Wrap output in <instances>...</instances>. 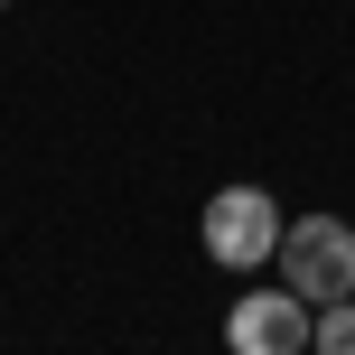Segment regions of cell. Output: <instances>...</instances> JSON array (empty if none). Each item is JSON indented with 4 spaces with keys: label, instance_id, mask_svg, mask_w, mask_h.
<instances>
[{
    "label": "cell",
    "instance_id": "1",
    "mask_svg": "<svg viewBox=\"0 0 355 355\" xmlns=\"http://www.w3.org/2000/svg\"><path fill=\"white\" fill-rule=\"evenodd\" d=\"M271 262H281V290H300L309 309L355 300V225L346 215H290Z\"/></svg>",
    "mask_w": 355,
    "mask_h": 355
},
{
    "label": "cell",
    "instance_id": "2",
    "mask_svg": "<svg viewBox=\"0 0 355 355\" xmlns=\"http://www.w3.org/2000/svg\"><path fill=\"white\" fill-rule=\"evenodd\" d=\"M196 243H206V262H225V271H262L271 252H281V206H271V187H252V178L215 187L206 215H196Z\"/></svg>",
    "mask_w": 355,
    "mask_h": 355
},
{
    "label": "cell",
    "instance_id": "3",
    "mask_svg": "<svg viewBox=\"0 0 355 355\" xmlns=\"http://www.w3.org/2000/svg\"><path fill=\"white\" fill-rule=\"evenodd\" d=\"M309 318H318V309L300 300V290H243V300L225 309V346L234 355H309Z\"/></svg>",
    "mask_w": 355,
    "mask_h": 355
},
{
    "label": "cell",
    "instance_id": "4",
    "mask_svg": "<svg viewBox=\"0 0 355 355\" xmlns=\"http://www.w3.org/2000/svg\"><path fill=\"white\" fill-rule=\"evenodd\" d=\"M309 355H355V300H327L309 318Z\"/></svg>",
    "mask_w": 355,
    "mask_h": 355
},
{
    "label": "cell",
    "instance_id": "5",
    "mask_svg": "<svg viewBox=\"0 0 355 355\" xmlns=\"http://www.w3.org/2000/svg\"><path fill=\"white\" fill-rule=\"evenodd\" d=\"M0 10H10V0H0Z\"/></svg>",
    "mask_w": 355,
    "mask_h": 355
}]
</instances>
